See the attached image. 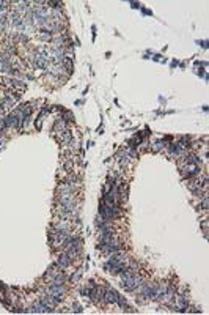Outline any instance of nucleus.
Here are the masks:
<instances>
[{
    "label": "nucleus",
    "mask_w": 209,
    "mask_h": 315,
    "mask_svg": "<svg viewBox=\"0 0 209 315\" xmlns=\"http://www.w3.org/2000/svg\"><path fill=\"white\" fill-rule=\"evenodd\" d=\"M74 260L75 259L71 255V254H68L66 250H63V254L58 257V262H57V263H58V266L62 268V270H66V268H69L71 265L74 263Z\"/></svg>",
    "instance_id": "nucleus-1"
},
{
    "label": "nucleus",
    "mask_w": 209,
    "mask_h": 315,
    "mask_svg": "<svg viewBox=\"0 0 209 315\" xmlns=\"http://www.w3.org/2000/svg\"><path fill=\"white\" fill-rule=\"evenodd\" d=\"M118 301H120V295H118L113 288H107L106 292H104V303L118 304Z\"/></svg>",
    "instance_id": "nucleus-2"
},
{
    "label": "nucleus",
    "mask_w": 209,
    "mask_h": 315,
    "mask_svg": "<svg viewBox=\"0 0 209 315\" xmlns=\"http://www.w3.org/2000/svg\"><path fill=\"white\" fill-rule=\"evenodd\" d=\"M162 148H165V140H157V142H154V144H153V150H154V151H159V150H162Z\"/></svg>",
    "instance_id": "nucleus-3"
},
{
    "label": "nucleus",
    "mask_w": 209,
    "mask_h": 315,
    "mask_svg": "<svg viewBox=\"0 0 209 315\" xmlns=\"http://www.w3.org/2000/svg\"><path fill=\"white\" fill-rule=\"evenodd\" d=\"M208 206H209V202H208V195H204V197H203V202L200 203V208L206 211V210H208Z\"/></svg>",
    "instance_id": "nucleus-4"
},
{
    "label": "nucleus",
    "mask_w": 209,
    "mask_h": 315,
    "mask_svg": "<svg viewBox=\"0 0 209 315\" xmlns=\"http://www.w3.org/2000/svg\"><path fill=\"white\" fill-rule=\"evenodd\" d=\"M80 279V273H74L73 276H71V282H75V281H79Z\"/></svg>",
    "instance_id": "nucleus-5"
},
{
    "label": "nucleus",
    "mask_w": 209,
    "mask_h": 315,
    "mask_svg": "<svg viewBox=\"0 0 209 315\" xmlns=\"http://www.w3.org/2000/svg\"><path fill=\"white\" fill-rule=\"evenodd\" d=\"M73 312H82V307L79 306V304H74V309H73Z\"/></svg>",
    "instance_id": "nucleus-6"
}]
</instances>
